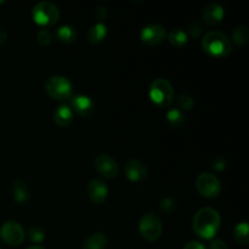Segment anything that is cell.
Segmentation results:
<instances>
[{"instance_id": "cell-1", "label": "cell", "mask_w": 249, "mask_h": 249, "mask_svg": "<svg viewBox=\"0 0 249 249\" xmlns=\"http://www.w3.org/2000/svg\"><path fill=\"white\" fill-rule=\"evenodd\" d=\"M220 214L213 208H203L197 212L192 228L195 233L203 240H212L220 229Z\"/></svg>"}, {"instance_id": "cell-2", "label": "cell", "mask_w": 249, "mask_h": 249, "mask_svg": "<svg viewBox=\"0 0 249 249\" xmlns=\"http://www.w3.org/2000/svg\"><path fill=\"white\" fill-rule=\"evenodd\" d=\"M202 46L209 56L215 58L226 57L232 51L229 38L219 31L208 32L202 39Z\"/></svg>"}, {"instance_id": "cell-3", "label": "cell", "mask_w": 249, "mask_h": 249, "mask_svg": "<svg viewBox=\"0 0 249 249\" xmlns=\"http://www.w3.org/2000/svg\"><path fill=\"white\" fill-rule=\"evenodd\" d=\"M150 99L156 106L164 107L170 106L174 99V89L173 85L168 82L164 78H158V79L153 80L152 84L150 87Z\"/></svg>"}, {"instance_id": "cell-4", "label": "cell", "mask_w": 249, "mask_h": 249, "mask_svg": "<svg viewBox=\"0 0 249 249\" xmlns=\"http://www.w3.org/2000/svg\"><path fill=\"white\" fill-rule=\"evenodd\" d=\"M45 91L51 99L66 101L73 96V87L70 79L63 75H53L45 82Z\"/></svg>"}, {"instance_id": "cell-5", "label": "cell", "mask_w": 249, "mask_h": 249, "mask_svg": "<svg viewBox=\"0 0 249 249\" xmlns=\"http://www.w3.org/2000/svg\"><path fill=\"white\" fill-rule=\"evenodd\" d=\"M61 16L57 5L51 1H40L32 10V17L39 26H53L58 22Z\"/></svg>"}, {"instance_id": "cell-6", "label": "cell", "mask_w": 249, "mask_h": 249, "mask_svg": "<svg viewBox=\"0 0 249 249\" xmlns=\"http://www.w3.org/2000/svg\"><path fill=\"white\" fill-rule=\"evenodd\" d=\"M140 235L148 242H156L163 231L162 221L155 213H146L139 223Z\"/></svg>"}, {"instance_id": "cell-7", "label": "cell", "mask_w": 249, "mask_h": 249, "mask_svg": "<svg viewBox=\"0 0 249 249\" xmlns=\"http://www.w3.org/2000/svg\"><path fill=\"white\" fill-rule=\"evenodd\" d=\"M197 191L206 198H215L221 191V182L211 173H202L196 180Z\"/></svg>"}, {"instance_id": "cell-8", "label": "cell", "mask_w": 249, "mask_h": 249, "mask_svg": "<svg viewBox=\"0 0 249 249\" xmlns=\"http://www.w3.org/2000/svg\"><path fill=\"white\" fill-rule=\"evenodd\" d=\"M0 237L6 245L19 246L24 240V230L17 221H6L0 229Z\"/></svg>"}, {"instance_id": "cell-9", "label": "cell", "mask_w": 249, "mask_h": 249, "mask_svg": "<svg viewBox=\"0 0 249 249\" xmlns=\"http://www.w3.org/2000/svg\"><path fill=\"white\" fill-rule=\"evenodd\" d=\"M94 167L99 174L106 179H113L118 175L119 165L113 157L107 153H101L94 160Z\"/></svg>"}, {"instance_id": "cell-10", "label": "cell", "mask_w": 249, "mask_h": 249, "mask_svg": "<svg viewBox=\"0 0 249 249\" xmlns=\"http://www.w3.org/2000/svg\"><path fill=\"white\" fill-rule=\"evenodd\" d=\"M167 38V31L160 24H148L140 32V39L148 46H156L164 41Z\"/></svg>"}, {"instance_id": "cell-11", "label": "cell", "mask_w": 249, "mask_h": 249, "mask_svg": "<svg viewBox=\"0 0 249 249\" xmlns=\"http://www.w3.org/2000/svg\"><path fill=\"white\" fill-rule=\"evenodd\" d=\"M70 107L72 108L73 113H77L80 117H88L92 116L95 112V104L89 96L87 95H73L71 97Z\"/></svg>"}, {"instance_id": "cell-12", "label": "cell", "mask_w": 249, "mask_h": 249, "mask_svg": "<svg viewBox=\"0 0 249 249\" xmlns=\"http://www.w3.org/2000/svg\"><path fill=\"white\" fill-rule=\"evenodd\" d=\"M87 194L94 204H102L108 196V187L102 180L94 179L88 184Z\"/></svg>"}, {"instance_id": "cell-13", "label": "cell", "mask_w": 249, "mask_h": 249, "mask_svg": "<svg viewBox=\"0 0 249 249\" xmlns=\"http://www.w3.org/2000/svg\"><path fill=\"white\" fill-rule=\"evenodd\" d=\"M124 172H125V177L131 182H141L147 177V168L138 160H128L124 167Z\"/></svg>"}, {"instance_id": "cell-14", "label": "cell", "mask_w": 249, "mask_h": 249, "mask_svg": "<svg viewBox=\"0 0 249 249\" xmlns=\"http://www.w3.org/2000/svg\"><path fill=\"white\" fill-rule=\"evenodd\" d=\"M224 16H225L224 7L216 2H209L204 6L203 11H202V19L208 26L219 24L224 19Z\"/></svg>"}, {"instance_id": "cell-15", "label": "cell", "mask_w": 249, "mask_h": 249, "mask_svg": "<svg viewBox=\"0 0 249 249\" xmlns=\"http://www.w3.org/2000/svg\"><path fill=\"white\" fill-rule=\"evenodd\" d=\"M73 119H74V113L70 105L62 104L53 111V121L58 126H62V128L68 126L72 123Z\"/></svg>"}, {"instance_id": "cell-16", "label": "cell", "mask_w": 249, "mask_h": 249, "mask_svg": "<svg viewBox=\"0 0 249 249\" xmlns=\"http://www.w3.org/2000/svg\"><path fill=\"white\" fill-rule=\"evenodd\" d=\"M11 194L15 201L19 204H26L31 198V191L28 185L22 180H16L11 185Z\"/></svg>"}, {"instance_id": "cell-17", "label": "cell", "mask_w": 249, "mask_h": 249, "mask_svg": "<svg viewBox=\"0 0 249 249\" xmlns=\"http://www.w3.org/2000/svg\"><path fill=\"white\" fill-rule=\"evenodd\" d=\"M107 36V26L104 22H97L94 26L90 27L88 31V41L92 45H97L101 41H104Z\"/></svg>"}, {"instance_id": "cell-18", "label": "cell", "mask_w": 249, "mask_h": 249, "mask_svg": "<svg viewBox=\"0 0 249 249\" xmlns=\"http://www.w3.org/2000/svg\"><path fill=\"white\" fill-rule=\"evenodd\" d=\"M107 237L102 232H94L84 240L82 249H105L107 247Z\"/></svg>"}, {"instance_id": "cell-19", "label": "cell", "mask_w": 249, "mask_h": 249, "mask_svg": "<svg viewBox=\"0 0 249 249\" xmlns=\"http://www.w3.org/2000/svg\"><path fill=\"white\" fill-rule=\"evenodd\" d=\"M56 38L62 44H72L77 39V31L70 24H65L56 31Z\"/></svg>"}, {"instance_id": "cell-20", "label": "cell", "mask_w": 249, "mask_h": 249, "mask_svg": "<svg viewBox=\"0 0 249 249\" xmlns=\"http://www.w3.org/2000/svg\"><path fill=\"white\" fill-rule=\"evenodd\" d=\"M167 38L169 44H172L174 48H182L186 45L187 40H189V36L186 32L181 28H174L167 34Z\"/></svg>"}, {"instance_id": "cell-21", "label": "cell", "mask_w": 249, "mask_h": 249, "mask_svg": "<svg viewBox=\"0 0 249 249\" xmlns=\"http://www.w3.org/2000/svg\"><path fill=\"white\" fill-rule=\"evenodd\" d=\"M233 237H235L236 242L240 245H247L249 242V228L247 221H242L236 225L235 230H233Z\"/></svg>"}, {"instance_id": "cell-22", "label": "cell", "mask_w": 249, "mask_h": 249, "mask_svg": "<svg viewBox=\"0 0 249 249\" xmlns=\"http://www.w3.org/2000/svg\"><path fill=\"white\" fill-rule=\"evenodd\" d=\"M167 122L172 128L179 129L182 128L185 124V117L182 112L178 108L169 109L167 113Z\"/></svg>"}, {"instance_id": "cell-23", "label": "cell", "mask_w": 249, "mask_h": 249, "mask_svg": "<svg viewBox=\"0 0 249 249\" xmlns=\"http://www.w3.org/2000/svg\"><path fill=\"white\" fill-rule=\"evenodd\" d=\"M249 38V31L247 27L245 26H237L232 31V40L235 41L237 45H245L248 41Z\"/></svg>"}, {"instance_id": "cell-24", "label": "cell", "mask_w": 249, "mask_h": 249, "mask_svg": "<svg viewBox=\"0 0 249 249\" xmlns=\"http://www.w3.org/2000/svg\"><path fill=\"white\" fill-rule=\"evenodd\" d=\"M28 238L33 243H41L45 240V231L39 226H32L28 230Z\"/></svg>"}, {"instance_id": "cell-25", "label": "cell", "mask_w": 249, "mask_h": 249, "mask_svg": "<svg viewBox=\"0 0 249 249\" xmlns=\"http://www.w3.org/2000/svg\"><path fill=\"white\" fill-rule=\"evenodd\" d=\"M178 106L184 111H190L195 107V99L189 94H182L178 97Z\"/></svg>"}, {"instance_id": "cell-26", "label": "cell", "mask_w": 249, "mask_h": 249, "mask_svg": "<svg viewBox=\"0 0 249 249\" xmlns=\"http://www.w3.org/2000/svg\"><path fill=\"white\" fill-rule=\"evenodd\" d=\"M51 40H53V36H51V33L48 29H41L36 34V41L39 43V45L48 46L51 43Z\"/></svg>"}, {"instance_id": "cell-27", "label": "cell", "mask_w": 249, "mask_h": 249, "mask_svg": "<svg viewBox=\"0 0 249 249\" xmlns=\"http://www.w3.org/2000/svg\"><path fill=\"white\" fill-rule=\"evenodd\" d=\"M175 207H177V204H175L174 199H172V198H164L160 204V211L165 214L173 213V212L175 211Z\"/></svg>"}, {"instance_id": "cell-28", "label": "cell", "mask_w": 249, "mask_h": 249, "mask_svg": "<svg viewBox=\"0 0 249 249\" xmlns=\"http://www.w3.org/2000/svg\"><path fill=\"white\" fill-rule=\"evenodd\" d=\"M202 33V26L198 22H191L189 24V34L192 36V38H197V36H201ZM187 34V36H189Z\"/></svg>"}, {"instance_id": "cell-29", "label": "cell", "mask_w": 249, "mask_h": 249, "mask_svg": "<svg viewBox=\"0 0 249 249\" xmlns=\"http://www.w3.org/2000/svg\"><path fill=\"white\" fill-rule=\"evenodd\" d=\"M95 17L99 19V22L105 21V19L108 17V10H107L106 6H99L95 11Z\"/></svg>"}, {"instance_id": "cell-30", "label": "cell", "mask_w": 249, "mask_h": 249, "mask_svg": "<svg viewBox=\"0 0 249 249\" xmlns=\"http://www.w3.org/2000/svg\"><path fill=\"white\" fill-rule=\"evenodd\" d=\"M225 165L226 163L224 162L223 158L220 157H218L216 160H214L213 162H212V167H213L215 170H223L224 168H225Z\"/></svg>"}, {"instance_id": "cell-31", "label": "cell", "mask_w": 249, "mask_h": 249, "mask_svg": "<svg viewBox=\"0 0 249 249\" xmlns=\"http://www.w3.org/2000/svg\"><path fill=\"white\" fill-rule=\"evenodd\" d=\"M211 249H228V246L223 240H215L212 242Z\"/></svg>"}, {"instance_id": "cell-32", "label": "cell", "mask_w": 249, "mask_h": 249, "mask_svg": "<svg viewBox=\"0 0 249 249\" xmlns=\"http://www.w3.org/2000/svg\"><path fill=\"white\" fill-rule=\"evenodd\" d=\"M184 249H206L201 242H197V241H192V242H189L186 246H185Z\"/></svg>"}, {"instance_id": "cell-33", "label": "cell", "mask_w": 249, "mask_h": 249, "mask_svg": "<svg viewBox=\"0 0 249 249\" xmlns=\"http://www.w3.org/2000/svg\"><path fill=\"white\" fill-rule=\"evenodd\" d=\"M6 40H7V32L5 31L4 28L0 27V46L4 45V44L6 43Z\"/></svg>"}, {"instance_id": "cell-34", "label": "cell", "mask_w": 249, "mask_h": 249, "mask_svg": "<svg viewBox=\"0 0 249 249\" xmlns=\"http://www.w3.org/2000/svg\"><path fill=\"white\" fill-rule=\"evenodd\" d=\"M27 249H45V248L40 247V246H31V247H28Z\"/></svg>"}, {"instance_id": "cell-35", "label": "cell", "mask_w": 249, "mask_h": 249, "mask_svg": "<svg viewBox=\"0 0 249 249\" xmlns=\"http://www.w3.org/2000/svg\"><path fill=\"white\" fill-rule=\"evenodd\" d=\"M0 249H1V248H0Z\"/></svg>"}]
</instances>
